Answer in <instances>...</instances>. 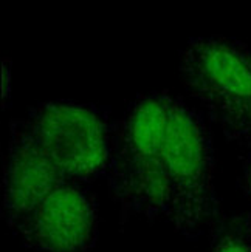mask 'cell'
I'll return each mask as SVG.
<instances>
[{"label": "cell", "instance_id": "6da1fadb", "mask_svg": "<svg viewBox=\"0 0 251 252\" xmlns=\"http://www.w3.org/2000/svg\"><path fill=\"white\" fill-rule=\"evenodd\" d=\"M174 93L138 94L116 119L107 184L121 223L166 220L165 142Z\"/></svg>", "mask_w": 251, "mask_h": 252}, {"label": "cell", "instance_id": "7a4b0ae2", "mask_svg": "<svg viewBox=\"0 0 251 252\" xmlns=\"http://www.w3.org/2000/svg\"><path fill=\"white\" fill-rule=\"evenodd\" d=\"M166 223L188 240L223 215L215 190V155L206 116L174 94L165 142Z\"/></svg>", "mask_w": 251, "mask_h": 252}, {"label": "cell", "instance_id": "3957f363", "mask_svg": "<svg viewBox=\"0 0 251 252\" xmlns=\"http://www.w3.org/2000/svg\"><path fill=\"white\" fill-rule=\"evenodd\" d=\"M19 119L69 181L107 177L116 124L110 107L50 101L31 105Z\"/></svg>", "mask_w": 251, "mask_h": 252}, {"label": "cell", "instance_id": "277c9868", "mask_svg": "<svg viewBox=\"0 0 251 252\" xmlns=\"http://www.w3.org/2000/svg\"><path fill=\"white\" fill-rule=\"evenodd\" d=\"M180 76L194 99L222 128L251 105V45L241 40L194 37L180 53Z\"/></svg>", "mask_w": 251, "mask_h": 252}, {"label": "cell", "instance_id": "5b68a950", "mask_svg": "<svg viewBox=\"0 0 251 252\" xmlns=\"http://www.w3.org/2000/svg\"><path fill=\"white\" fill-rule=\"evenodd\" d=\"M98 226L96 195L87 184L67 180L36 206L14 237L33 252H90Z\"/></svg>", "mask_w": 251, "mask_h": 252}, {"label": "cell", "instance_id": "8992f818", "mask_svg": "<svg viewBox=\"0 0 251 252\" xmlns=\"http://www.w3.org/2000/svg\"><path fill=\"white\" fill-rule=\"evenodd\" d=\"M8 130L2 181V218L14 235L36 206L67 178L42 152L19 118L11 119Z\"/></svg>", "mask_w": 251, "mask_h": 252}, {"label": "cell", "instance_id": "52a82bcc", "mask_svg": "<svg viewBox=\"0 0 251 252\" xmlns=\"http://www.w3.org/2000/svg\"><path fill=\"white\" fill-rule=\"evenodd\" d=\"M210 235L208 252H251V214L222 215Z\"/></svg>", "mask_w": 251, "mask_h": 252}, {"label": "cell", "instance_id": "ba28073f", "mask_svg": "<svg viewBox=\"0 0 251 252\" xmlns=\"http://www.w3.org/2000/svg\"><path fill=\"white\" fill-rule=\"evenodd\" d=\"M225 138L244 150L251 149V105L234 123L222 128Z\"/></svg>", "mask_w": 251, "mask_h": 252}, {"label": "cell", "instance_id": "9c48e42d", "mask_svg": "<svg viewBox=\"0 0 251 252\" xmlns=\"http://www.w3.org/2000/svg\"><path fill=\"white\" fill-rule=\"evenodd\" d=\"M239 162H241V173L237 178L239 189L248 200H251V149L244 150Z\"/></svg>", "mask_w": 251, "mask_h": 252}]
</instances>
